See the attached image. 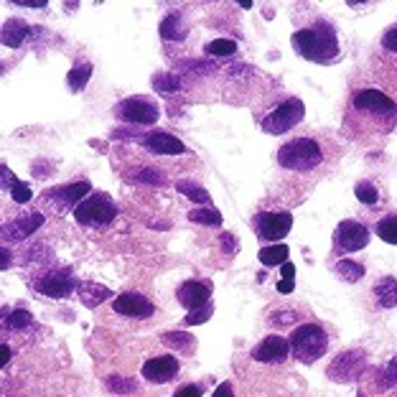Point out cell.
Here are the masks:
<instances>
[{
  "mask_svg": "<svg viewBox=\"0 0 397 397\" xmlns=\"http://www.w3.org/2000/svg\"><path fill=\"white\" fill-rule=\"evenodd\" d=\"M291 44L301 56L316 61V64H331L333 59L339 56V36H336V29L326 21H318L308 29L296 31L291 36Z\"/></svg>",
  "mask_w": 397,
  "mask_h": 397,
  "instance_id": "cell-1",
  "label": "cell"
},
{
  "mask_svg": "<svg viewBox=\"0 0 397 397\" xmlns=\"http://www.w3.org/2000/svg\"><path fill=\"white\" fill-rule=\"evenodd\" d=\"M351 115L367 120L369 130L390 133L397 125V105L380 89H362L351 97Z\"/></svg>",
  "mask_w": 397,
  "mask_h": 397,
  "instance_id": "cell-2",
  "label": "cell"
},
{
  "mask_svg": "<svg viewBox=\"0 0 397 397\" xmlns=\"http://www.w3.org/2000/svg\"><path fill=\"white\" fill-rule=\"evenodd\" d=\"M328 349V336L318 323H303L291 333V354L301 364L318 362Z\"/></svg>",
  "mask_w": 397,
  "mask_h": 397,
  "instance_id": "cell-3",
  "label": "cell"
},
{
  "mask_svg": "<svg viewBox=\"0 0 397 397\" xmlns=\"http://www.w3.org/2000/svg\"><path fill=\"white\" fill-rule=\"evenodd\" d=\"M323 153L313 138H296L278 151V164L288 171H313L321 166Z\"/></svg>",
  "mask_w": 397,
  "mask_h": 397,
  "instance_id": "cell-4",
  "label": "cell"
},
{
  "mask_svg": "<svg viewBox=\"0 0 397 397\" xmlns=\"http://www.w3.org/2000/svg\"><path fill=\"white\" fill-rule=\"evenodd\" d=\"M117 216V206L107 194H89L74 209V219L82 227H105Z\"/></svg>",
  "mask_w": 397,
  "mask_h": 397,
  "instance_id": "cell-5",
  "label": "cell"
},
{
  "mask_svg": "<svg viewBox=\"0 0 397 397\" xmlns=\"http://www.w3.org/2000/svg\"><path fill=\"white\" fill-rule=\"evenodd\" d=\"M303 117H306L303 99L291 97V99H286L283 105L275 107L270 115L263 117V130L268 135H283V133H288V130L296 128V125L301 123Z\"/></svg>",
  "mask_w": 397,
  "mask_h": 397,
  "instance_id": "cell-6",
  "label": "cell"
},
{
  "mask_svg": "<svg viewBox=\"0 0 397 397\" xmlns=\"http://www.w3.org/2000/svg\"><path fill=\"white\" fill-rule=\"evenodd\" d=\"M364 372H367V354L362 349H351L336 354V359L328 364L326 377L331 382H354Z\"/></svg>",
  "mask_w": 397,
  "mask_h": 397,
  "instance_id": "cell-7",
  "label": "cell"
},
{
  "mask_svg": "<svg viewBox=\"0 0 397 397\" xmlns=\"http://www.w3.org/2000/svg\"><path fill=\"white\" fill-rule=\"evenodd\" d=\"M293 227V214L291 211H260L255 216V232L263 242H278L286 240L288 232Z\"/></svg>",
  "mask_w": 397,
  "mask_h": 397,
  "instance_id": "cell-8",
  "label": "cell"
},
{
  "mask_svg": "<svg viewBox=\"0 0 397 397\" xmlns=\"http://www.w3.org/2000/svg\"><path fill=\"white\" fill-rule=\"evenodd\" d=\"M369 237H372V232L362 222L344 219V222H339L336 229H333V247H336L339 255H349V252L364 250L369 245Z\"/></svg>",
  "mask_w": 397,
  "mask_h": 397,
  "instance_id": "cell-9",
  "label": "cell"
},
{
  "mask_svg": "<svg viewBox=\"0 0 397 397\" xmlns=\"http://www.w3.org/2000/svg\"><path fill=\"white\" fill-rule=\"evenodd\" d=\"M115 115L130 125H153L161 117V110L146 97H128L115 107Z\"/></svg>",
  "mask_w": 397,
  "mask_h": 397,
  "instance_id": "cell-10",
  "label": "cell"
},
{
  "mask_svg": "<svg viewBox=\"0 0 397 397\" xmlns=\"http://www.w3.org/2000/svg\"><path fill=\"white\" fill-rule=\"evenodd\" d=\"M36 291L46 298H69L74 291H79V283L71 270H51L36 281Z\"/></svg>",
  "mask_w": 397,
  "mask_h": 397,
  "instance_id": "cell-11",
  "label": "cell"
},
{
  "mask_svg": "<svg viewBox=\"0 0 397 397\" xmlns=\"http://www.w3.org/2000/svg\"><path fill=\"white\" fill-rule=\"evenodd\" d=\"M89 191H92V186H89L87 181L66 184V186H56V189H51V191L44 194V201L56 206L59 211H69L82 204L84 198L89 196Z\"/></svg>",
  "mask_w": 397,
  "mask_h": 397,
  "instance_id": "cell-12",
  "label": "cell"
},
{
  "mask_svg": "<svg viewBox=\"0 0 397 397\" xmlns=\"http://www.w3.org/2000/svg\"><path fill=\"white\" fill-rule=\"evenodd\" d=\"M112 311L125 316V318H151L156 313V306L141 293H120L112 301Z\"/></svg>",
  "mask_w": 397,
  "mask_h": 397,
  "instance_id": "cell-13",
  "label": "cell"
},
{
  "mask_svg": "<svg viewBox=\"0 0 397 397\" xmlns=\"http://www.w3.org/2000/svg\"><path fill=\"white\" fill-rule=\"evenodd\" d=\"M176 298H179V303L189 311L206 308V306L211 303V286L204 281H186L179 286Z\"/></svg>",
  "mask_w": 397,
  "mask_h": 397,
  "instance_id": "cell-14",
  "label": "cell"
},
{
  "mask_svg": "<svg viewBox=\"0 0 397 397\" xmlns=\"http://www.w3.org/2000/svg\"><path fill=\"white\" fill-rule=\"evenodd\" d=\"M143 377L153 385H166V382L176 380L179 377V359L174 354L156 356V359H148L143 364Z\"/></svg>",
  "mask_w": 397,
  "mask_h": 397,
  "instance_id": "cell-15",
  "label": "cell"
},
{
  "mask_svg": "<svg viewBox=\"0 0 397 397\" xmlns=\"http://www.w3.org/2000/svg\"><path fill=\"white\" fill-rule=\"evenodd\" d=\"M288 354H291V341L283 339V336H278V333H273V336L263 339L260 344L255 346V349H252V359H255V362H265V364L286 362Z\"/></svg>",
  "mask_w": 397,
  "mask_h": 397,
  "instance_id": "cell-16",
  "label": "cell"
},
{
  "mask_svg": "<svg viewBox=\"0 0 397 397\" xmlns=\"http://www.w3.org/2000/svg\"><path fill=\"white\" fill-rule=\"evenodd\" d=\"M138 143H141L146 151L158 153V156H181V153H186V146H184L179 138H174L171 133H164V130L141 135V141Z\"/></svg>",
  "mask_w": 397,
  "mask_h": 397,
  "instance_id": "cell-17",
  "label": "cell"
},
{
  "mask_svg": "<svg viewBox=\"0 0 397 397\" xmlns=\"http://www.w3.org/2000/svg\"><path fill=\"white\" fill-rule=\"evenodd\" d=\"M41 224H44L41 211H29V214L18 216V219H13V222L3 224V240L21 242V240H26V237H31V232H36Z\"/></svg>",
  "mask_w": 397,
  "mask_h": 397,
  "instance_id": "cell-18",
  "label": "cell"
},
{
  "mask_svg": "<svg viewBox=\"0 0 397 397\" xmlns=\"http://www.w3.org/2000/svg\"><path fill=\"white\" fill-rule=\"evenodd\" d=\"M158 34H161L164 41H184L189 29H186V24H184L181 13H169V16L161 21V26H158Z\"/></svg>",
  "mask_w": 397,
  "mask_h": 397,
  "instance_id": "cell-19",
  "label": "cell"
},
{
  "mask_svg": "<svg viewBox=\"0 0 397 397\" xmlns=\"http://www.w3.org/2000/svg\"><path fill=\"white\" fill-rule=\"evenodd\" d=\"M31 36V29L24 24V21H18V18H11V21H6V26H3V46L8 49H18L24 46V41Z\"/></svg>",
  "mask_w": 397,
  "mask_h": 397,
  "instance_id": "cell-20",
  "label": "cell"
},
{
  "mask_svg": "<svg viewBox=\"0 0 397 397\" xmlns=\"http://www.w3.org/2000/svg\"><path fill=\"white\" fill-rule=\"evenodd\" d=\"M76 296H79V301H82L87 308H97L99 303H105L112 293H110V288L99 286V283H79Z\"/></svg>",
  "mask_w": 397,
  "mask_h": 397,
  "instance_id": "cell-21",
  "label": "cell"
},
{
  "mask_svg": "<svg viewBox=\"0 0 397 397\" xmlns=\"http://www.w3.org/2000/svg\"><path fill=\"white\" fill-rule=\"evenodd\" d=\"M0 176H3V186L11 189V196L16 204H26V201H31V196H34V191H31L29 184L18 181L16 176L11 174V169L8 166H0Z\"/></svg>",
  "mask_w": 397,
  "mask_h": 397,
  "instance_id": "cell-22",
  "label": "cell"
},
{
  "mask_svg": "<svg viewBox=\"0 0 397 397\" xmlns=\"http://www.w3.org/2000/svg\"><path fill=\"white\" fill-rule=\"evenodd\" d=\"M372 293L382 308H395L397 306V281L392 275H385V278H380V281L374 283Z\"/></svg>",
  "mask_w": 397,
  "mask_h": 397,
  "instance_id": "cell-23",
  "label": "cell"
},
{
  "mask_svg": "<svg viewBox=\"0 0 397 397\" xmlns=\"http://www.w3.org/2000/svg\"><path fill=\"white\" fill-rule=\"evenodd\" d=\"M92 71L94 66L87 64V61H79V64H74L69 69V74H66V84H69V89L74 94H79L84 87H87V82L92 79Z\"/></svg>",
  "mask_w": 397,
  "mask_h": 397,
  "instance_id": "cell-24",
  "label": "cell"
},
{
  "mask_svg": "<svg viewBox=\"0 0 397 397\" xmlns=\"http://www.w3.org/2000/svg\"><path fill=\"white\" fill-rule=\"evenodd\" d=\"M288 255H291V250H288V245H268L263 247V250L257 252V257H260V263L265 265V268H275V265H286L288 263Z\"/></svg>",
  "mask_w": 397,
  "mask_h": 397,
  "instance_id": "cell-25",
  "label": "cell"
},
{
  "mask_svg": "<svg viewBox=\"0 0 397 397\" xmlns=\"http://www.w3.org/2000/svg\"><path fill=\"white\" fill-rule=\"evenodd\" d=\"M166 346H171L174 351H181V354H189V351L196 349V339H194L191 333H184V331H166L161 336Z\"/></svg>",
  "mask_w": 397,
  "mask_h": 397,
  "instance_id": "cell-26",
  "label": "cell"
},
{
  "mask_svg": "<svg viewBox=\"0 0 397 397\" xmlns=\"http://www.w3.org/2000/svg\"><path fill=\"white\" fill-rule=\"evenodd\" d=\"M333 273L339 275L341 281H346V283H356V281H362L364 278V265L362 263H356V260H349V257H344V260H339L336 263V268H333Z\"/></svg>",
  "mask_w": 397,
  "mask_h": 397,
  "instance_id": "cell-27",
  "label": "cell"
},
{
  "mask_svg": "<svg viewBox=\"0 0 397 397\" xmlns=\"http://www.w3.org/2000/svg\"><path fill=\"white\" fill-rule=\"evenodd\" d=\"M176 191H181L186 198H191V201H196V204H209L211 196L209 191H206L204 186H198V184L189 181V179H181V181L176 184Z\"/></svg>",
  "mask_w": 397,
  "mask_h": 397,
  "instance_id": "cell-28",
  "label": "cell"
},
{
  "mask_svg": "<svg viewBox=\"0 0 397 397\" xmlns=\"http://www.w3.org/2000/svg\"><path fill=\"white\" fill-rule=\"evenodd\" d=\"M153 89H158V92H179L181 89V79L174 74V71H158V74H153Z\"/></svg>",
  "mask_w": 397,
  "mask_h": 397,
  "instance_id": "cell-29",
  "label": "cell"
},
{
  "mask_svg": "<svg viewBox=\"0 0 397 397\" xmlns=\"http://www.w3.org/2000/svg\"><path fill=\"white\" fill-rule=\"evenodd\" d=\"M374 232H377V237H380L382 242H387V245H397V214H390V216H385V219H380L377 227H374Z\"/></svg>",
  "mask_w": 397,
  "mask_h": 397,
  "instance_id": "cell-30",
  "label": "cell"
},
{
  "mask_svg": "<svg viewBox=\"0 0 397 397\" xmlns=\"http://www.w3.org/2000/svg\"><path fill=\"white\" fill-rule=\"evenodd\" d=\"M189 219H191L194 224H204V227H219V224H222V214H219L214 206L189 211Z\"/></svg>",
  "mask_w": 397,
  "mask_h": 397,
  "instance_id": "cell-31",
  "label": "cell"
},
{
  "mask_svg": "<svg viewBox=\"0 0 397 397\" xmlns=\"http://www.w3.org/2000/svg\"><path fill=\"white\" fill-rule=\"evenodd\" d=\"M133 181L138 184H148V186H164L166 184V176L161 174V169H151V166H146V169H138L133 174Z\"/></svg>",
  "mask_w": 397,
  "mask_h": 397,
  "instance_id": "cell-32",
  "label": "cell"
},
{
  "mask_svg": "<svg viewBox=\"0 0 397 397\" xmlns=\"http://www.w3.org/2000/svg\"><path fill=\"white\" fill-rule=\"evenodd\" d=\"M3 321H6L8 328H16V331H21V328L31 326L34 316H31V311H26V308H16V311H11V313L3 316Z\"/></svg>",
  "mask_w": 397,
  "mask_h": 397,
  "instance_id": "cell-33",
  "label": "cell"
},
{
  "mask_svg": "<svg viewBox=\"0 0 397 397\" xmlns=\"http://www.w3.org/2000/svg\"><path fill=\"white\" fill-rule=\"evenodd\" d=\"M395 385H397V356L387 364V367L377 369V380H374V387H382V390L395 387Z\"/></svg>",
  "mask_w": 397,
  "mask_h": 397,
  "instance_id": "cell-34",
  "label": "cell"
},
{
  "mask_svg": "<svg viewBox=\"0 0 397 397\" xmlns=\"http://www.w3.org/2000/svg\"><path fill=\"white\" fill-rule=\"evenodd\" d=\"M354 194H356V198H359L362 204H367V206H372V204H377V201H380V191H377V186H374L372 181H359L354 186Z\"/></svg>",
  "mask_w": 397,
  "mask_h": 397,
  "instance_id": "cell-35",
  "label": "cell"
},
{
  "mask_svg": "<svg viewBox=\"0 0 397 397\" xmlns=\"http://www.w3.org/2000/svg\"><path fill=\"white\" fill-rule=\"evenodd\" d=\"M234 51H237V44L229 39H214L206 44V54H211V56H232Z\"/></svg>",
  "mask_w": 397,
  "mask_h": 397,
  "instance_id": "cell-36",
  "label": "cell"
},
{
  "mask_svg": "<svg viewBox=\"0 0 397 397\" xmlns=\"http://www.w3.org/2000/svg\"><path fill=\"white\" fill-rule=\"evenodd\" d=\"M281 270H283V281L278 283V293H293V288H296V265L293 263H286V265H281Z\"/></svg>",
  "mask_w": 397,
  "mask_h": 397,
  "instance_id": "cell-37",
  "label": "cell"
},
{
  "mask_svg": "<svg viewBox=\"0 0 397 397\" xmlns=\"http://www.w3.org/2000/svg\"><path fill=\"white\" fill-rule=\"evenodd\" d=\"M107 387H110L112 392H117V395H128V392H133L138 385H135V380L120 377V374H112L110 380H107Z\"/></svg>",
  "mask_w": 397,
  "mask_h": 397,
  "instance_id": "cell-38",
  "label": "cell"
},
{
  "mask_svg": "<svg viewBox=\"0 0 397 397\" xmlns=\"http://www.w3.org/2000/svg\"><path fill=\"white\" fill-rule=\"evenodd\" d=\"M298 321H301V313H298V311H281V313L270 316V323L278 328L293 326V323H298Z\"/></svg>",
  "mask_w": 397,
  "mask_h": 397,
  "instance_id": "cell-39",
  "label": "cell"
},
{
  "mask_svg": "<svg viewBox=\"0 0 397 397\" xmlns=\"http://www.w3.org/2000/svg\"><path fill=\"white\" fill-rule=\"evenodd\" d=\"M211 313H214V306H206V308H198V311H191V313L184 318V326H196V323H204L211 318Z\"/></svg>",
  "mask_w": 397,
  "mask_h": 397,
  "instance_id": "cell-40",
  "label": "cell"
},
{
  "mask_svg": "<svg viewBox=\"0 0 397 397\" xmlns=\"http://www.w3.org/2000/svg\"><path fill=\"white\" fill-rule=\"evenodd\" d=\"M219 245H222V252H227V255H237L240 242H237V237L232 232H222L219 234Z\"/></svg>",
  "mask_w": 397,
  "mask_h": 397,
  "instance_id": "cell-41",
  "label": "cell"
},
{
  "mask_svg": "<svg viewBox=\"0 0 397 397\" xmlns=\"http://www.w3.org/2000/svg\"><path fill=\"white\" fill-rule=\"evenodd\" d=\"M382 49L390 54H397V26L395 29H387V34L382 36Z\"/></svg>",
  "mask_w": 397,
  "mask_h": 397,
  "instance_id": "cell-42",
  "label": "cell"
},
{
  "mask_svg": "<svg viewBox=\"0 0 397 397\" xmlns=\"http://www.w3.org/2000/svg\"><path fill=\"white\" fill-rule=\"evenodd\" d=\"M174 397H201V385H184L174 392Z\"/></svg>",
  "mask_w": 397,
  "mask_h": 397,
  "instance_id": "cell-43",
  "label": "cell"
},
{
  "mask_svg": "<svg viewBox=\"0 0 397 397\" xmlns=\"http://www.w3.org/2000/svg\"><path fill=\"white\" fill-rule=\"evenodd\" d=\"M211 397H234L232 382H222V385H219V387L214 390V395H211Z\"/></svg>",
  "mask_w": 397,
  "mask_h": 397,
  "instance_id": "cell-44",
  "label": "cell"
},
{
  "mask_svg": "<svg viewBox=\"0 0 397 397\" xmlns=\"http://www.w3.org/2000/svg\"><path fill=\"white\" fill-rule=\"evenodd\" d=\"M13 6H24V8H46V0H13Z\"/></svg>",
  "mask_w": 397,
  "mask_h": 397,
  "instance_id": "cell-45",
  "label": "cell"
},
{
  "mask_svg": "<svg viewBox=\"0 0 397 397\" xmlns=\"http://www.w3.org/2000/svg\"><path fill=\"white\" fill-rule=\"evenodd\" d=\"M0 351H3V364H8V362H11V356H13L11 346H8V344H3V349H0Z\"/></svg>",
  "mask_w": 397,
  "mask_h": 397,
  "instance_id": "cell-46",
  "label": "cell"
},
{
  "mask_svg": "<svg viewBox=\"0 0 397 397\" xmlns=\"http://www.w3.org/2000/svg\"><path fill=\"white\" fill-rule=\"evenodd\" d=\"M0 252H3V270H8V250H6V247H3V250H0Z\"/></svg>",
  "mask_w": 397,
  "mask_h": 397,
  "instance_id": "cell-47",
  "label": "cell"
}]
</instances>
